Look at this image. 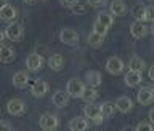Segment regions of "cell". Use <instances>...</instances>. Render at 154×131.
I'll return each mask as SVG.
<instances>
[{
	"instance_id": "obj_32",
	"label": "cell",
	"mask_w": 154,
	"mask_h": 131,
	"mask_svg": "<svg viewBox=\"0 0 154 131\" xmlns=\"http://www.w3.org/2000/svg\"><path fill=\"white\" fill-rule=\"evenodd\" d=\"M0 131H11V127H10L8 122H0Z\"/></svg>"
},
{
	"instance_id": "obj_36",
	"label": "cell",
	"mask_w": 154,
	"mask_h": 131,
	"mask_svg": "<svg viewBox=\"0 0 154 131\" xmlns=\"http://www.w3.org/2000/svg\"><path fill=\"white\" fill-rule=\"evenodd\" d=\"M148 77L154 82V66H152V67H149V70H148Z\"/></svg>"
},
{
	"instance_id": "obj_20",
	"label": "cell",
	"mask_w": 154,
	"mask_h": 131,
	"mask_svg": "<svg viewBox=\"0 0 154 131\" xmlns=\"http://www.w3.org/2000/svg\"><path fill=\"white\" fill-rule=\"evenodd\" d=\"M132 14L138 22H144V14H146V7L141 2H137L132 7Z\"/></svg>"
},
{
	"instance_id": "obj_1",
	"label": "cell",
	"mask_w": 154,
	"mask_h": 131,
	"mask_svg": "<svg viewBox=\"0 0 154 131\" xmlns=\"http://www.w3.org/2000/svg\"><path fill=\"white\" fill-rule=\"evenodd\" d=\"M84 115L88 120H91L95 125H100L101 122H103V115H101V106L98 104H95V103H90V104H87L85 107H84Z\"/></svg>"
},
{
	"instance_id": "obj_37",
	"label": "cell",
	"mask_w": 154,
	"mask_h": 131,
	"mask_svg": "<svg viewBox=\"0 0 154 131\" xmlns=\"http://www.w3.org/2000/svg\"><path fill=\"white\" fill-rule=\"evenodd\" d=\"M63 7H67V8H72V5H74V2H64V0H61L60 2Z\"/></svg>"
},
{
	"instance_id": "obj_24",
	"label": "cell",
	"mask_w": 154,
	"mask_h": 131,
	"mask_svg": "<svg viewBox=\"0 0 154 131\" xmlns=\"http://www.w3.org/2000/svg\"><path fill=\"white\" fill-rule=\"evenodd\" d=\"M96 21H98L100 24H103L106 29H109L111 26H112V22H114V18H112V14H111V13L101 11V13H98V18H96Z\"/></svg>"
},
{
	"instance_id": "obj_26",
	"label": "cell",
	"mask_w": 154,
	"mask_h": 131,
	"mask_svg": "<svg viewBox=\"0 0 154 131\" xmlns=\"http://www.w3.org/2000/svg\"><path fill=\"white\" fill-rule=\"evenodd\" d=\"M116 104L114 103H104L103 106H101V115L103 117H112V115L116 114Z\"/></svg>"
},
{
	"instance_id": "obj_39",
	"label": "cell",
	"mask_w": 154,
	"mask_h": 131,
	"mask_svg": "<svg viewBox=\"0 0 154 131\" xmlns=\"http://www.w3.org/2000/svg\"><path fill=\"white\" fill-rule=\"evenodd\" d=\"M122 131H135V128H128V127H127V128H124Z\"/></svg>"
},
{
	"instance_id": "obj_40",
	"label": "cell",
	"mask_w": 154,
	"mask_h": 131,
	"mask_svg": "<svg viewBox=\"0 0 154 131\" xmlns=\"http://www.w3.org/2000/svg\"><path fill=\"white\" fill-rule=\"evenodd\" d=\"M151 32H152V35H154V24H152V27H151Z\"/></svg>"
},
{
	"instance_id": "obj_3",
	"label": "cell",
	"mask_w": 154,
	"mask_h": 131,
	"mask_svg": "<svg viewBox=\"0 0 154 131\" xmlns=\"http://www.w3.org/2000/svg\"><path fill=\"white\" fill-rule=\"evenodd\" d=\"M38 125H40V128L43 131H56L58 125H60V120L53 114H43L40 120H38Z\"/></svg>"
},
{
	"instance_id": "obj_14",
	"label": "cell",
	"mask_w": 154,
	"mask_h": 131,
	"mask_svg": "<svg viewBox=\"0 0 154 131\" xmlns=\"http://www.w3.org/2000/svg\"><path fill=\"white\" fill-rule=\"evenodd\" d=\"M130 34H132L135 38H143V37H146V34H148V26L144 22L135 21L132 26H130Z\"/></svg>"
},
{
	"instance_id": "obj_34",
	"label": "cell",
	"mask_w": 154,
	"mask_h": 131,
	"mask_svg": "<svg viewBox=\"0 0 154 131\" xmlns=\"http://www.w3.org/2000/svg\"><path fill=\"white\" fill-rule=\"evenodd\" d=\"M148 118H149V123L154 125V107H152V109L148 112Z\"/></svg>"
},
{
	"instance_id": "obj_13",
	"label": "cell",
	"mask_w": 154,
	"mask_h": 131,
	"mask_svg": "<svg viewBox=\"0 0 154 131\" xmlns=\"http://www.w3.org/2000/svg\"><path fill=\"white\" fill-rule=\"evenodd\" d=\"M137 101L141 106H149L154 101V91L151 88H143V90H140L138 91V94H137Z\"/></svg>"
},
{
	"instance_id": "obj_21",
	"label": "cell",
	"mask_w": 154,
	"mask_h": 131,
	"mask_svg": "<svg viewBox=\"0 0 154 131\" xmlns=\"http://www.w3.org/2000/svg\"><path fill=\"white\" fill-rule=\"evenodd\" d=\"M146 69V64H144V61L141 59L140 56H132V59L128 62V70H133V72H141Z\"/></svg>"
},
{
	"instance_id": "obj_25",
	"label": "cell",
	"mask_w": 154,
	"mask_h": 131,
	"mask_svg": "<svg viewBox=\"0 0 154 131\" xmlns=\"http://www.w3.org/2000/svg\"><path fill=\"white\" fill-rule=\"evenodd\" d=\"M96 98H98V91H96L95 88H88V86H85L84 94H82V99H84L87 104H90V103H93Z\"/></svg>"
},
{
	"instance_id": "obj_2",
	"label": "cell",
	"mask_w": 154,
	"mask_h": 131,
	"mask_svg": "<svg viewBox=\"0 0 154 131\" xmlns=\"http://www.w3.org/2000/svg\"><path fill=\"white\" fill-rule=\"evenodd\" d=\"M84 90H85V83L79 79H71L66 85V93L71 98H82Z\"/></svg>"
},
{
	"instance_id": "obj_12",
	"label": "cell",
	"mask_w": 154,
	"mask_h": 131,
	"mask_svg": "<svg viewBox=\"0 0 154 131\" xmlns=\"http://www.w3.org/2000/svg\"><path fill=\"white\" fill-rule=\"evenodd\" d=\"M116 109L122 114H128L130 110L133 109V101L128 98V96H120L116 101Z\"/></svg>"
},
{
	"instance_id": "obj_11",
	"label": "cell",
	"mask_w": 154,
	"mask_h": 131,
	"mask_svg": "<svg viewBox=\"0 0 154 131\" xmlns=\"http://www.w3.org/2000/svg\"><path fill=\"white\" fill-rule=\"evenodd\" d=\"M85 82H87V86H88V88H95L96 90V86L101 85L103 79H101V74L98 70H88L85 74Z\"/></svg>"
},
{
	"instance_id": "obj_30",
	"label": "cell",
	"mask_w": 154,
	"mask_h": 131,
	"mask_svg": "<svg viewBox=\"0 0 154 131\" xmlns=\"http://www.w3.org/2000/svg\"><path fill=\"white\" fill-rule=\"evenodd\" d=\"M135 131H154V127L149 122H140L137 125V128H135Z\"/></svg>"
},
{
	"instance_id": "obj_6",
	"label": "cell",
	"mask_w": 154,
	"mask_h": 131,
	"mask_svg": "<svg viewBox=\"0 0 154 131\" xmlns=\"http://www.w3.org/2000/svg\"><path fill=\"white\" fill-rule=\"evenodd\" d=\"M42 66H43V58L38 55V53H31V55L26 58V67L31 72L40 70Z\"/></svg>"
},
{
	"instance_id": "obj_8",
	"label": "cell",
	"mask_w": 154,
	"mask_h": 131,
	"mask_svg": "<svg viewBox=\"0 0 154 131\" xmlns=\"http://www.w3.org/2000/svg\"><path fill=\"white\" fill-rule=\"evenodd\" d=\"M7 110H8L10 115L19 117V115H23L24 110H26V104H24L21 99H10L8 104H7Z\"/></svg>"
},
{
	"instance_id": "obj_29",
	"label": "cell",
	"mask_w": 154,
	"mask_h": 131,
	"mask_svg": "<svg viewBox=\"0 0 154 131\" xmlns=\"http://www.w3.org/2000/svg\"><path fill=\"white\" fill-rule=\"evenodd\" d=\"M93 32L98 34V35H101V37H104L106 34H108V29H106L103 24H100L98 21H95L93 22Z\"/></svg>"
},
{
	"instance_id": "obj_33",
	"label": "cell",
	"mask_w": 154,
	"mask_h": 131,
	"mask_svg": "<svg viewBox=\"0 0 154 131\" xmlns=\"http://www.w3.org/2000/svg\"><path fill=\"white\" fill-rule=\"evenodd\" d=\"M88 5H90V7H104L106 2H104V0H100V2H88Z\"/></svg>"
},
{
	"instance_id": "obj_19",
	"label": "cell",
	"mask_w": 154,
	"mask_h": 131,
	"mask_svg": "<svg viewBox=\"0 0 154 131\" xmlns=\"http://www.w3.org/2000/svg\"><path fill=\"white\" fill-rule=\"evenodd\" d=\"M14 59V51L13 48H10L7 45H2L0 46V62L3 64H8V62H13Z\"/></svg>"
},
{
	"instance_id": "obj_10",
	"label": "cell",
	"mask_w": 154,
	"mask_h": 131,
	"mask_svg": "<svg viewBox=\"0 0 154 131\" xmlns=\"http://www.w3.org/2000/svg\"><path fill=\"white\" fill-rule=\"evenodd\" d=\"M109 13L114 16H125L127 14V5L122 0H112L109 3Z\"/></svg>"
},
{
	"instance_id": "obj_16",
	"label": "cell",
	"mask_w": 154,
	"mask_h": 131,
	"mask_svg": "<svg viewBox=\"0 0 154 131\" xmlns=\"http://www.w3.org/2000/svg\"><path fill=\"white\" fill-rule=\"evenodd\" d=\"M29 82V74L26 70H18L16 74L13 75V85L16 88H24Z\"/></svg>"
},
{
	"instance_id": "obj_41",
	"label": "cell",
	"mask_w": 154,
	"mask_h": 131,
	"mask_svg": "<svg viewBox=\"0 0 154 131\" xmlns=\"http://www.w3.org/2000/svg\"><path fill=\"white\" fill-rule=\"evenodd\" d=\"M152 91H154V88H152Z\"/></svg>"
},
{
	"instance_id": "obj_38",
	"label": "cell",
	"mask_w": 154,
	"mask_h": 131,
	"mask_svg": "<svg viewBox=\"0 0 154 131\" xmlns=\"http://www.w3.org/2000/svg\"><path fill=\"white\" fill-rule=\"evenodd\" d=\"M7 3H8V2H3V0H0V10H2V8H3Z\"/></svg>"
},
{
	"instance_id": "obj_5",
	"label": "cell",
	"mask_w": 154,
	"mask_h": 131,
	"mask_svg": "<svg viewBox=\"0 0 154 131\" xmlns=\"http://www.w3.org/2000/svg\"><path fill=\"white\" fill-rule=\"evenodd\" d=\"M124 67H125L124 61L120 59V58H117V56H112V58H109V59L106 61V70H108L111 75L120 74V72L124 70Z\"/></svg>"
},
{
	"instance_id": "obj_28",
	"label": "cell",
	"mask_w": 154,
	"mask_h": 131,
	"mask_svg": "<svg viewBox=\"0 0 154 131\" xmlns=\"http://www.w3.org/2000/svg\"><path fill=\"white\" fill-rule=\"evenodd\" d=\"M72 11H74L75 14H85L87 13V3H80V2H74V5H72Z\"/></svg>"
},
{
	"instance_id": "obj_22",
	"label": "cell",
	"mask_w": 154,
	"mask_h": 131,
	"mask_svg": "<svg viewBox=\"0 0 154 131\" xmlns=\"http://www.w3.org/2000/svg\"><path fill=\"white\" fill-rule=\"evenodd\" d=\"M69 128L72 131H85L87 128H88V122H87V118L75 117L69 122Z\"/></svg>"
},
{
	"instance_id": "obj_23",
	"label": "cell",
	"mask_w": 154,
	"mask_h": 131,
	"mask_svg": "<svg viewBox=\"0 0 154 131\" xmlns=\"http://www.w3.org/2000/svg\"><path fill=\"white\" fill-rule=\"evenodd\" d=\"M63 66H64V58L61 55H51L48 58V67L51 70H61Z\"/></svg>"
},
{
	"instance_id": "obj_17",
	"label": "cell",
	"mask_w": 154,
	"mask_h": 131,
	"mask_svg": "<svg viewBox=\"0 0 154 131\" xmlns=\"http://www.w3.org/2000/svg\"><path fill=\"white\" fill-rule=\"evenodd\" d=\"M69 98L71 96L66 93V91H56L55 94H53V104L56 106V107H66L67 104H69Z\"/></svg>"
},
{
	"instance_id": "obj_7",
	"label": "cell",
	"mask_w": 154,
	"mask_h": 131,
	"mask_svg": "<svg viewBox=\"0 0 154 131\" xmlns=\"http://www.w3.org/2000/svg\"><path fill=\"white\" fill-rule=\"evenodd\" d=\"M60 38L63 43H66V45H75L77 42H79V34L77 31L71 27H64L63 31L60 32Z\"/></svg>"
},
{
	"instance_id": "obj_15",
	"label": "cell",
	"mask_w": 154,
	"mask_h": 131,
	"mask_svg": "<svg viewBox=\"0 0 154 131\" xmlns=\"http://www.w3.org/2000/svg\"><path fill=\"white\" fill-rule=\"evenodd\" d=\"M16 16H18V11L11 3H7L0 10V19H3V21H13Z\"/></svg>"
},
{
	"instance_id": "obj_35",
	"label": "cell",
	"mask_w": 154,
	"mask_h": 131,
	"mask_svg": "<svg viewBox=\"0 0 154 131\" xmlns=\"http://www.w3.org/2000/svg\"><path fill=\"white\" fill-rule=\"evenodd\" d=\"M5 38H7V35H5V31H2V29H0V46L3 45Z\"/></svg>"
},
{
	"instance_id": "obj_18",
	"label": "cell",
	"mask_w": 154,
	"mask_h": 131,
	"mask_svg": "<svg viewBox=\"0 0 154 131\" xmlns=\"http://www.w3.org/2000/svg\"><path fill=\"white\" fill-rule=\"evenodd\" d=\"M124 82L127 86H137L141 83V74L140 72H133V70H128L124 77Z\"/></svg>"
},
{
	"instance_id": "obj_27",
	"label": "cell",
	"mask_w": 154,
	"mask_h": 131,
	"mask_svg": "<svg viewBox=\"0 0 154 131\" xmlns=\"http://www.w3.org/2000/svg\"><path fill=\"white\" fill-rule=\"evenodd\" d=\"M87 42H88L90 46H100L101 43L104 42V37H101V35H98V34L91 32L88 35V38H87Z\"/></svg>"
},
{
	"instance_id": "obj_31",
	"label": "cell",
	"mask_w": 154,
	"mask_h": 131,
	"mask_svg": "<svg viewBox=\"0 0 154 131\" xmlns=\"http://www.w3.org/2000/svg\"><path fill=\"white\" fill-rule=\"evenodd\" d=\"M144 21H148V22H152V24H154V5H149V7H146Z\"/></svg>"
},
{
	"instance_id": "obj_4",
	"label": "cell",
	"mask_w": 154,
	"mask_h": 131,
	"mask_svg": "<svg viewBox=\"0 0 154 131\" xmlns=\"http://www.w3.org/2000/svg\"><path fill=\"white\" fill-rule=\"evenodd\" d=\"M5 35H7V38L11 42H19V40H23V37H24V27L18 22H13L5 29Z\"/></svg>"
},
{
	"instance_id": "obj_9",
	"label": "cell",
	"mask_w": 154,
	"mask_h": 131,
	"mask_svg": "<svg viewBox=\"0 0 154 131\" xmlns=\"http://www.w3.org/2000/svg\"><path fill=\"white\" fill-rule=\"evenodd\" d=\"M48 90H50V86H48V83L42 79H37L31 86V93L35 96V98H43V96L48 93Z\"/></svg>"
}]
</instances>
